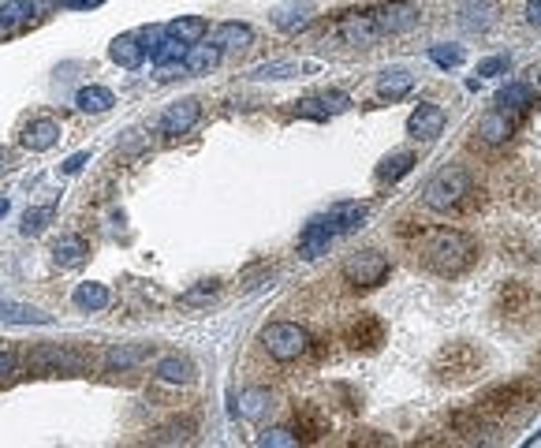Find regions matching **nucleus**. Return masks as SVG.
<instances>
[{
  "label": "nucleus",
  "mask_w": 541,
  "mask_h": 448,
  "mask_svg": "<svg viewBox=\"0 0 541 448\" xmlns=\"http://www.w3.org/2000/svg\"><path fill=\"white\" fill-rule=\"evenodd\" d=\"M418 239H422V251L418 254H422V262L437 277H463L478 262V243L460 228H437V232L418 228Z\"/></svg>",
  "instance_id": "obj_1"
},
{
  "label": "nucleus",
  "mask_w": 541,
  "mask_h": 448,
  "mask_svg": "<svg viewBox=\"0 0 541 448\" xmlns=\"http://www.w3.org/2000/svg\"><path fill=\"white\" fill-rule=\"evenodd\" d=\"M470 198H474V184H470L467 168H460V165H448L437 176H430V184L422 191V202L430 209H437V214H456V209H467Z\"/></svg>",
  "instance_id": "obj_2"
},
{
  "label": "nucleus",
  "mask_w": 541,
  "mask_h": 448,
  "mask_svg": "<svg viewBox=\"0 0 541 448\" xmlns=\"http://www.w3.org/2000/svg\"><path fill=\"white\" fill-rule=\"evenodd\" d=\"M482 370H486V355H482V348L470 344V340L444 344V348L437 351V358H433V374H437V381H444V385H467V381H474Z\"/></svg>",
  "instance_id": "obj_3"
},
{
  "label": "nucleus",
  "mask_w": 541,
  "mask_h": 448,
  "mask_svg": "<svg viewBox=\"0 0 541 448\" xmlns=\"http://www.w3.org/2000/svg\"><path fill=\"white\" fill-rule=\"evenodd\" d=\"M537 381L530 377H519V381H500V385H489L482 396H478V407H482L489 418H508V415H519L527 411L530 404H537Z\"/></svg>",
  "instance_id": "obj_4"
},
{
  "label": "nucleus",
  "mask_w": 541,
  "mask_h": 448,
  "mask_svg": "<svg viewBox=\"0 0 541 448\" xmlns=\"http://www.w3.org/2000/svg\"><path fill=\"white\" fill-rule=\"evenodd\" d=\"M497 314L508 321V325H534L541 318V291L527 281H504L500 291H497Z\"/></svg>",
  "instance_id": "obj_5"
},
{
  "label": "nucleus",
  "mask_w": 541,
  "mask_h": 448,
  "mask_svg": "<svg viewBox=\"0 0 541 448\" xmlns=\"http://www.w3.org/2000/svg\"><path fill=\"white\" fill-rule=\"evenodd\" d=\"M261 348L277 358V363H291V358L307 355L310 348V333L295 321H269L261 329Z\"/></svg>",
  "instance_id": "obj_6"
},
{
  "label": "nucleus",
  "mask_w": 541,
  "mask_h": 448,
  "mask_svg": "<svg viewBox=\"0 0 541 448\" xmlns=\"http://www.w3.org/2000/svg\"><path fill=\"white\" fill-rule=\"evenodd\" d=\"M30 367L38 374H79L86 367V355L64 344H42L30 351Z\"/></svg>",
  "instance_id": "obj_7"
},
{
  "label": "nucleus",
  "mask_w": 541,
  "mask_h": 448,
  "mask_svg": "<svg viewBox=\"0 0 541 448\" xmlns=\"http://www.w3.org/2000/svg\"><path fill=\"white\" fill-rule=\"evenodd\" d=\"M388 258L381 251H358L344 262V277L351 288H377L384 277H388Z\"/></svg>",
  "instance_id": "obj_8"
},
{
  "label": "nucleus",
  "mask_w": 541,
  "mask_h": 448,
  "mask_svg": "<svg viewBox=\"0 0 541 448\" xmlns=\"http://www.w3.org/2000/svg\"><path fill=\"white\" fill-rule=\"evenodd\" d=\"M448 430H452L456 437L463 441H489V434L497 430V418H489L482 407H460L448 415Z\"/></svg>",
  "instance_id": "obj_9"
},
{
  "label": "nucleus",
  "mask_w": 541,
  "mask_h": 448,
  "mask_svg": "<svg viewBox=\"0 0 541 448\" xmlns=\"http://www.w3.org/2000/svg\"><path fill=\"white\" fill-rule=\"evenodd\" d=\"M366 214H370L366 202H337V205H328L321 214V224L333 232V239H340V235H347L355 228H363Z\"/></svg>",
  "instance_id": "obj_10"
},
{
  "label": "nucleus",
  "mask_w": 541,
  "mask_h": 448,
  "mask_svg": "<svg viewBox=\"0 0 541 448\" xmlns=\"http://www.w3.org/2000/svg\"><path fill=\"white\" fill-rule=\"evenodd\" d=\"M374 19L381 26V34H407V30L418 26V8L407 5V0H388V5L374 8Z\"/></svg>",
  "instance_id": "obj_11"
},
{
  "label": "nucleus",
  "mask_w": 541,
  "mask_h": 448,
  "mask_svg": "<svg viewBox=\"0 0 541 448\" xmlns=\"http://www.w3.org/2000/svg\"><path fill=\"white\" fill-rule=\"evenodd\" d=\"M384 321L377 318V314H358L351 325H347V333H344V340L355 348V351H377L381 344H384Z\"/></svg>",
  "instance_id": "obj_12"
},
{
  "label": "nucleus",
  "mask_w": 541,
  "mask_h": 448,
  "mask_svg": "<svg viewBox=\"0 0 541 448\" xmlns=\"http://www.w3.org/2000/svg\"><path fill=\"white\" fill-rule=\"evenodd\" d=\"M340 38H344L347 45H355V49H366V45H374V42L384 38V34H381L374 12H351V15L340 19Z\"/></svg>",
  "instance_id": "obj_13"
},
{
  "label": "nucleus",
  "mask_w": 541,
  "mask_h": 448,
  "mask_svg": "<svg viewBox=\"0 0 541 448\" xmlns=\"http://www.w3.org/2000/svg\"><path fill=\"white\" fill-rule=\"evenodd\" d=\"M291 434L295 441H303V444H314L328 434V418L318 404H299L295 415H291Z\"/></svg>",
  "instance_id": "obj_14"
},
{
  "label": "nucleus",
  "mask_w": 541,
  "mask_h": 448,
  "mask_svg": "<svg viewBox=\"0 0 541 448\" xmlns=\"http://www.w3.org/2000/svg\"><path fill=\"white\" fill-rule=\"evenodd\" d=\"M351 109V98L340 94V90H325V94H314V98H303L295 101V112L303 119H328V116H340Z\"/></svg>",
  "instance_id": "obj_15"
},
{
  "label": "nucleus",
  "mask_w": 541,
  "mask_h": 448,
  "mask_svg": "<svg viewBox=\"0 0 541 448\" xmlns=\"http://www.w3.org/2000/svg\"><path fill=\"white\" fill-rule=\"evenodd\" d=\"M34 19H38L34 0H8V5H0V42L23 34L26 26H34Z\"/></svg>",
  "instance_id": "obj_16"
},
{
  "label": "nucleus",
  "mask_w": 541,
  "mask_h": 448,
  "mask_svg": "<svg viewBox=\"0 0 541 448\" xmlns=\"http://www.w3.org/2000/svg\"><path fill=\"white\" fill-rule=\"evenodd\" d=\"M516 131V116L504 112V109H489L482 119H478V138L486 146H504Z\"/></svg>",
  "instance_id": "obj_17"
},
{
  "label": "nucleus",
  "mask_w": 541,
  "mask_h": 448,
  "mask_svg": "<svg viewBox=\"0 0 541 448\" xmlns=\"http://www.w3.org/2000/svg\"><path fill=\"white\" fill-rule=\"evenodd\" d=\"M198 116H202V105L195 98H184V101H176L165 116H161V131L165 135H187L195 124H198Z\"/></svg>",
  "instance_id": "obj_18"
},
{
  "label": "nucleus",
  "mask_w": 541,
  "mask_h": 448,
  "mask_svg": "<svg viewBox=\"0 0 541 448\" xmlns=\"http://www.w3.org/2000/svg\"><path fill=\"white\" fill-rule=\"evenodd\" d=\"M407 131H411L414 138H437V135L444 131V109L433 105V101H422V105L411 112Z\"/></svg>",
  "instance_id": "obj_19"
},
{
  "label": "nucleus",
  "mask_w": 541,
  "mask_h": 448,
  "mask_svg": "<svg viewBox=\"0 0 541 448\" xmlns=\"http://www.w3.org/2000/svg\"><path fill=\"white\" fill-rule=\"evenodd\" d=\"M146 34H149V42H154V45H146V52H149V60H154L157 68L179 64V60H184V52L191 49V45H184V42H176L172 34H165V30H146Z\"/></svg>",
  "instance_id": "obj_20"
},
{
  "label": "nucleus",
  "mask_w": 541,
  "mask_h": 448,
  "mask_svg": "<svg viewBox=\"0 0 541 448\" xmlns=\"http://www.w3.org/2000/svg\"><path fill=\"white\" fill-rule=\"evenodd\" d=\"M328 247H333V232L321 224V217H314V221L303 228V235H299V258L314 262V258L328 254Z\"/></svg>",
  "instance_id": "obj_21"
},
{
  "label": "nucleus",
  "mask_w": 541,
  "mask_h": 448,
  "mask_svg": "<svg viewBox=\"0 0 541 448\" xmlns=\"http://www.w3.org/2000/svg\"><path fill=\"white\" fill-rule=\"evenodd\" d=\"M269 19H273V26L284 30V34H295V30H303L314 19V8L307 0H291V5H280V8L269 12Z\"/></svg>",
  "instance_id": "obj_22"
},
{
  "label": "nucleus",
  "mask_w": 541,
  "mask_h": 448,
  "mask_svg": "<svg viewBox=\"0 0 541 448\" xmlns=\"http://www.w3.org/2000/svg\"><path fill=\"white\" fill-rule=\"evenodd\" d=\"M109 56L116 60L119 68H142V60H146V45H142V34H119L112 45H109Z\"/></svg>",
  "instance_id": "obj_23"
},
{
  "label": "nucleus",
  "mask_w": 541,
  "mask_h": 448,
  "mask_svg": "<svg viewBox=\"0 0 541 448\" xmlns=\"http://www.w3.org/2000/svg\"><path fill=\"white\" fill-rule=\"evenodd\" d=\"M56 142H60L56 119H34V124H26V131H23V146L34 149V154H45V149H52Z\"/></svg>",
  "instance_id": "obj_24"
},
{
  "label": "nucleus",
  "mask_w": 541,
  "mask_h": 448,
  "mask_svg": "<svg viewBox=\"0 0 541 448\" xmlns=\"http://www.w3.org/2000/svg\"><path fill=\"white\" fill-rule=\"evenodd\" d=\"M0 321H12V325H52V314H45L38 307L12 303V299H0Z\"/></svg>",
  "instance_id": "obj_25"
},
{
  "label": "nucleus",
  "mask_w": 541,
  "mask_h": 448,
  "mask_svg": "<svg viewBox=\"0 0 541 448\" xmlns=\"http://www.w3.org/2000/svg\"><path fill=\"white\" fill-rule=\"evenodd\" d=\"M179 64H184V71H191V75H205L221 64V49L217 45H191Z\"/></svg>",
  "instance_id": "obj_26"
},
{
  "label": "nucleus",
  "mask_w": 541,
  "mask_h": 448,
  "mask_svg": "<svg viewBox=\"0 0 541 448\" xmlns=\"http://www.w3.org/2000/svg\"><path fill=\"white\" fill-rule=\"evenodd\" d=\"M86 254H90V247H86L82 235H64V239H60V243L52 247V258H56L60 269H79V265L86 262Z\"/></svg>",
  "instance_id": "obj_27"
},
{
  "label": "nucleus",
  "mask_w": 541,
  "mask_h": 448,
  "mask_svg": "<svg viewBox=\"0 0 541 448\" xmlns=\"http://www.w3.org/2000/svg\"><path fill=\"white\" fill-rule=\"evenodd\" d=\"M497 105H500L504 112H512V116L527 112V109L534 105V86H530V82H512V86H504L500 94H497Z\"/></svg>",
  "instance_id": "obj_28"
},
{
  "label": "nucleus",
  "mask_w": 541,
  "mask_h": 448,
  "mask_svg": "<svg viewBox=\"0 0 541 448\" xmlns=\"http://www.w3.org/2000/svg\"><path fill=\"white\" fill-rule=\"evenodd\" d=\"M254 42V30L247 23H221L214 30V45L217 49H247Z\"/></svg>",
  "instance_id": "obj_29"
},
{
  "label": "nucleus",
  "mask_w": 541,
  "mask_h": 448,
  "mask_svg": "<svg viewBox=\"0 0 541 448\" xmlns=\"http://www.w3.org/2000/svg\"><path fill=\"white\" fill-rule=\"evenodd\" d=\"M157 377L168 381V385H191L195 381V363L184 355H168L157 363Z\"/></svg>",
  "instance_id": "obj_30"
},
{
  "label": "nucleus",
  "mask_w": 541,
  "mask_h": 448,
  "mask_svg": "<svg viewBox=\"0 0 541 448\" xmlns=\"http://www.w3.org/2000/svg\"><path fill=\"white\" fill-rule=\"evenodd\" d=\"M265 411H269V393H265V388H243V393L235 396V415L239 418H251V423H258Z\"/></svg>",
  "instance_id": "obj_31"
},
{
  "label": "nucleus",
  "mask_w": 541,
  "mask_h": 448,
  "mask_svg": "<svg viewBox=\"0 0 541 448\" xmlns=\"http://www.w3.org/2000/svg\"><path fill=\"white\" fill-rule=\"evenodd\" d=\"M411 168H414V154H411V149H400V154L384 157L377 165V184H396V179H403Z\"/></svg>",
  "instance_id": "obj_32"
},
{
  "label": "nucleus",
  "mask_w": 541,
  "mask_h": 448,
  "mask_svg": "<svg viewBox=\"0 0 541 448\" xmlns=\"http://www.w3.org/2000/svg\"><path fill=\"white\" fill-rule=\"evenodd\" d=\"M75 105L82 109V112H109L112 105H116V98H112V90H105V86H82L79 94H75Z\"/></svg>",
  "instance_id": "obj_33"
},
{
  "label": "nucleus",
  "mask_w": 541,
  "mask_h": 448,
  "mask_svg": "<svg viewBox=\"0 0 541 448\" xmlns=\"http://www.w3.org/2000/svg\"><path fill=\"white\" fill-rule=\"evenodd\" d=\"M165 34H172L176 42H184V45H195V42H202V34H205V19H198V15L172 19V23L165 26Z\"/></svg>",
  "instance_id": "obj_34"
},
{
  "label": "nucleus",
  "mask_w": 541,
  "mask_h": 448,
  "mask_svg": "<svg viewBox=\"0 0 541 448\" xmlns=\"http://www.w3.org/2000/svg\"><path fill=\"white\" fill-rule=\"evenodd\" d=\"M411 86H414V75L411 71H384L381 82H377V94L384 101H396V98H407L411 94Z\"/></svg>",
  "instance_id": "obj_35"
},
{
  "label": "nucleus",
  "mask_w": 541,
  "mask_h": 448,
  "mask_svg": "<svg viewBox=\"0 0 541 448\" xmlns=\"http://www.w3.org/2000/svg\"><path fill=\"white\" fill-rule=\"evenodd\" d=\"M109 299H112L109 288H105V284H94V281L75 288V307H82V310H105Z\"/></svg>",
  "instance_id": "obj_36"
},
{
  "label": "nucleus",
  "mask_w": 541,
  "mask_h": 448,
  "mask_svg": "<svg viewBox=\"0 0 541 448\" xmlns=\"http://www.w3.org/2000/svg\"><path fill=\"white\" fill-rule=\"evenodd\" d=\"M149 355V348L146 344H119V348H112L109 351V370H128V367H135V363H142V358Z\"/></svg>",
  "instance_id": "obj_37"
},
{
  "label": "nucleus",
  "mask_w": 541,
  "mask_h": 448,
  "mask_svg": "<svg viewBox=\"0 0 541 448\" xmlns=\"http://www.w3.org/2000/svg\"><path fill=\"white\" fill-rule=\"evenodd\" d=\"M191 434H195V423H191V418H184V423H172V426L157 430L154 441L157 444H176V441H191Z\"/></svg>",
  "instance_id": "obj_38"
},
{
  "label": "nucleus",
  "mask_w": 541,
  "mask_h": 448,
  "mask_svg": "<svg viewBox=\"0 0 541 448\" xmlns=\"http://www.w3.org/2000/svg\"><path fill=\"white\" fill-rule=\"evenodd\" d=\"M214 295H217V281H205V284H198V288H187L184 295H179V303H184V307H202V303H209Z\"/></svg>",
  "instance_id": "obj_39"
},
{
  "label": "nucleus",
  "mask_w": 541,
  "mask_h": 448,
  "mask_svg": "<svg viewBox=\"0 0 541 448\" xmlns=\"http://www.w3.org/2000/svg\"><path fill=\"white\" fill-rule=\"evenodd\" d=\"M430 56H433V64H441V68H456V64H463V49H460V45H433Z\"/></svg>",
  "instance_id": "obj_40"
},
{
  "label": "nucleus",
  "mask_w": 541,
  "mask_h": 448,
  "mask_svg": "<svg viewBox=\"0 0 541 448\" xmlns=\"http://www.w3.org/2000/svg\"><path fill=\"white\" fill-rule=\"evenodd\" d=\"M299 75V64H261L254 68V79H291Z\"/></svg>",
  "instance_id": "obj_41"
},
{
  "label": "nucleus",
  "mask_w": 541,
  "mask_h": 448,
  "mask_svg": "<svg viewBox=\"0 0 541 448\" xmlns=\"http://www.w3.org/2000/svg\"><path fill=\"white\" fill-rule=\"evenodd\" d=\"M49 217H52V209H49V205H45V209H30V214L23 217V232H26V235H38V232L45 228Z\"/></svg>",
  "instance_id": "obj_42"
},
{
  "label": "nucleus",
  "mask_w": 541,
  "mask_h": 448,
  "mask_svg": "<svg viewBox=\"0 0 541 448\" xmlns=\"http://www.w3.org/2000/svg\"><path fill=\"white\" fill-rule=\"evenodd\" d=\"M258 444H265V448H269V444H277V448H291V444H299V441H295V434H291V430H265V434L258 437Z\"/></svg>",
  "instance_id": "obj_43"
},
{
  "label": "nucleus",
  "mask_w": 541,
  "mask_h": 448,
  "mask_svg": "<svg viewBox=\"0 0 541 448\" xmlns=\"http://www.w3.org/2000/svg\"><path fill=\"white\" fill-rule=\"evenodd\" d=\"M500 71H508V56H489V60H482V64H478V79L500 75Z\"/></svg>",
  "instance_id": "obj_44"
},
{
  "label": "nucleus",
  "mask_w": 541,
  "mask_h": 448,
  "mask_svg": "<svg viewBox=\"0 0 541 448\" xmlns=\"http://www.w3.org/2000/svg\"><path fill=\"white\" fill-rule=\"evenodd\" d=\"M86 161H90V154H75V157H68L64 165H60V172H64V176H75V172H79Z\"/></svg>",
  "instance_id": "obj_45"
},
{
  "label": "nucleus",
  "mask_w": 541,
  "mask_h": 448,
  "mask_svg": "<svg viewBox=\"0 0 541 448\" xmlns=\"http://www.w3.org/2000/svg\"><path fill=\"white\" fill-rule=\"evenodd\" d=\"M527 23L541 26V0H530V5H527Z\"/></svg>",
  "instance_id": "obj_46"
},
{
  "label": "nucleus",
  "mask_w": 541,
  "mask_h": 448,
  "mask_svg": "<svg viewBox=\"0 0 541 448\" xmlns=\"http://www.w3.org/2000/svg\"><path fill=\"white\" fill-rule=\"evenodd\" d=\"M105 0H60V8H98Z\"/></svg>",
  "instance_id": "obj_47"
},
{
  "label": "nucleus",
  "mask_w": 541,
  "mask_h": 448,
  "mask_svg": "<svg viewBox=\"0 0 541 448\" xmlns=\"http://www.w3.org/2000/svg\"><path fill=\"white\" fill-rule=\"evenodd\" d=\"M12 370H15V355L12 351H0V377L12 374Z\"/></svg>",
  "instance_id": "obj_48"
},
{
  "label": "nucleus",
  "mask_w": 541,
  "mask_h": 448,
  "mask_svg": "<svg viewBox=\"0 0 541 448\" xmlns=\"http://www.w3.org/2000/svg\"><path fill=\"white\" fill-rule=\"evenodd\" d=\"M530 75H534V79H530V86H537V90H541V64H537Z\"/></svg>",
  "instance_id": "obj_49"
},
{
  "label": "nucleus",
  "mask_w": 541,
  "mask_h": 448,
  "mask_svg": "<svg viewBox=\"0 0 541 448\" xmlns=\"http://www.w3.org/2000/svg\"><path fill=\"white\" fill-rule=\"evenodd\" d=\"M8 165V149H0V168H5Z\"/></svg>",
  "instance_id": "obj_50"
}]
</instances>
